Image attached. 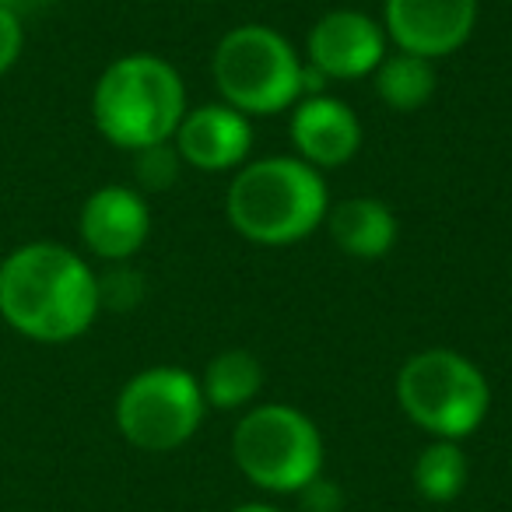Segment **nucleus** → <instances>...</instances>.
Masks as SVG:
<instances>
[{
	"mask_svg": "<svg viewBox=\"0 0 512 512\" xmlns=\"http://www.w3.org/2000/svg\"><path fill=\"white\" fill-rule=\"evenodd\" d=\"M99 313V274L64 242H25L0 260V320L25 341L71 344Z\"/></svg>",
	"mask_w": 512,
	"mask_h": 512,
	"instance_id": "1",
	"label": "nucleus"
},
{
	"mask_svg": "<svg viewBox=\"0 0 512 512\" xmlns=\"http://www.w3.org/2000/svg\"><path fill=\"white\" fill-rule=\"evenodd\" d=\"M330 186L299 155H267L239 165L225 190V218L253 246H295L323 228Z\"/></svg>",
	"mask_w": 512,
	"mask_h": 512,
	"instance_id": "2",
	"label": "nucleus"
},
{
	"mask_svg": "<svg viewBox=\"0 0 512 512\" xmlns=\"http://www.w3.org/2000/svg\"><path fill=\"white\" fill-rule=\"evenodd\" d=\"M186 109V81L158 53H127L99 74L92 88L95 130L120 151H141L176 137Z\"/></svg>",
	"mask_w": 512,
	"mask_h": 512,
	"instance_id": "3",
	"label": "nucleus"
},
{
	"mask_svg": "<svg viewBox=\"0 0 512 512\" xmlns=\"http://www.w3.org/2000/svg\"><path fill=\"white\" fill-rule=\"evenodd\" d=\"M400 411L432 439L463 442L488 421L491 383L481 365L453 348L414 351L397 372Z\"/></svg>",
	"mask_w": 512,
	"mask_h": 512,
	"instance_id": "4",
	"label": "nucleus"
},
{
	"mask_svg": "<svg viewBox=\"0 0 512 512\" xmlns=\"http://www.w3.org/2000/svg\"><path fill=\"white\" fill-rule=\"evenodd\" d=\"M302 53L274 25L246 22L218 39L211 57V78L221 102L239 113L278 116L302 99Z\"/></svg>",
	"mask_w": 512,
	"mask_h": 512,
	"instance_id": "5",
	"label": "nucleus"
},
{
	"mask_svg": "<svg viewBox=\"0 0 512 512\" xmlns=\"http://www.w3.org/2000/svg\"><path fill=\"white\" fill-rule=\"evenodd\" d=\"M323 460L320 425L292 404H253L232 428V463L267 495H299L323 474Z\"/></svg>",
	"mask_w": 512,
	"mask_h": 512,
	"instance_id": "6",
	"label": "nucleus"
},
{
	"mask_svg": "<svg viewBox=\"0 0 512 512\" xmlns=\"http://www.w3.org/2000/svg\"><path fill=\"white\" fill-rule=\"evenodd\" d=\"M207 400L200 379L179 365H151L116 393V432L141 453H172L200 432Z\"/></svg>",
	"mask_w": 512,
	"mask_h": 512,
	"instance_id": "7",
	"label": "nucleus"
},
{
	"mask_svg": "<svg viewBox=\"0 0 512 512\" xmlns=\"http://www.w3.org/2000/svg\"><path fill=\"white\" fill-rule=\"evenodd\" d=\"M390 53L383 22L355 8H334L313 22L306 36V64L327 81H362Z\"/></svg>",
	"mask_w": 512,
	"mask_h": 512,
	"instance_id": "8",
	"label": "nucleus"
},
{
	"mask_svg": "<svg viewBox=\"0 0 512 512\" xmlns=\"http://www.w3.org/2000/svg\"><path fill=\"white\" fill-rule=\"evenodd\" d=\"M383 29L397 50L435 64L470 43L477 0H383Z\"/></svg>",
	"mask_w": 512,
	"mask_h": 512,
	"instance_id": "9",
	"label": "nucleus"
},
{
	"mask_svg": "<svg viewBox=\"0 0 512 512\" xmlns=\"http://www.w3.org/2000/svg\"><path fill=\"white\" fill-rule=\"evenodd\" d=\"M78 235L81 246L102 264H130L151 239L148 197L137 186H99L81 204Z\"/></svg>",
	"mask_w": 512,
	"mask_h": 512,
	"instance_id": "10",
	"label": "nucleus"
},
{
	"mask_svg": "<svg viewBox=\"0 0 512 512\" xmlns=\"http://www.w3.org/2000/svg\"><path fill=\"white\" fill-rule=\"evenodd\" d=\"M172 144L190 169L235 172L249 162V151H253V120L221 99L193 106L176 127Z\"/></svg>",
	"mask_w": 512,
	"mask_h": 512,
	"instance_id": "11",
	"label": "nucleus"
},
{
	"mask_svg": "<svg viewBox=\"0 0 512 512\" xmlns=\"http://www.w3.org/2000/svg\"><path fill=\"white\" fill-rule=\"evenodd\" d=\"M288 137L295 144V155L313 169L330 172L348 165L362 151V120L358 113L337 95H306L292 106Z\"/></svg>",
	"mask_w": 512,
	"mask_h": 512,
	"instance_id": "12",
	"label": "nucleus"
},
{
	"mask_svg": "<svg viewBox=\"0 0 512 512\" xmlns=\"http://www.w3.org/2000/svg\"><path fill=\"white\" fill-rule=\"evenodd\" d=\"M323 228L344 256L362 260V264L390 256L400 239L397 214L379 197H348L341 204H330Z\"/></svg>",
	"mask_w": 512,
	"mask_h": 512,
	"instance_id": "13",
	"label": "nucleus"
},
{
	"mask_svg": "<svg viewBox=\"0 0 512 512\" xmlns=\"http://www.w3.org/2000/svg\"><path fill=\"white\" fill-rule=\"evenodd\" d=\"M200 393L214 411H249L260 404L267 372L249 348H225L200 372Z\"/></svg>",
	"mask_w": 512,
	"mask_h": 512,
	"instance_id": "14",
	"label": "nucleus"
},
{
	"mask_svg": "<svg viewBox=\"0 0 512 512\" xmlns=\"http://www.w3.org/2000/svg\"><path fill=\"white\" fill-rule=\"evenodd\" d=\"M372 85H376V95L386 109H393V113H418V109H425L432 102L439 74H435L432 60L393 50L376 67Z\"/></svg>",
	"mask_w": 512,
	"mask_h": 512,
	"instance_id": "15",
	"label": "nucleus"
},
{
	"mask_svg": "<svg viewBox=\"0 0 512 512\" xmlns=\"http://www.w3.org/2000/svg\"><path fill=\"white\" fill-rule=\"evenodd\" d=\"M411 481L421 502H428V505L456 502L470 481V463H467L463 446L449 439H432L418 453V460H414Z\"/></svg>",
	"mask_w": 512,
	"mask_h": 512,
	"instance_id": "16",
	"label": "nucleus"
},
{
	"mask_svg": "<svg viewBox=\"0 0 512 512\" xmlns=\"http://www.w3.org/2000/svg\"><path fill=\"white\" fill-rule=\"evenodd\" d=\"M134 169H137V183H141V193H155V190H169L179 179V169H183V158H179L176 144H151V148L134 151Z\"/></svg>",
	"mask_w": 512,
	"mask_h": 512,
	"instance_id": "17",
	"label": "nucleus"
},
{
	"mask_svg": "<svg viewBox=\"0 0 512 512\" xmlns=\"http://www.w3.org/2000/svg\"><path fill=\"white\" fill-rule=\"evenodd\" d=\"M102 309H134L144 299V278L127 264H109L106 274H99Z\"/></svg>",
	"mask_w": 512,
	"mask_h": 512,
	"instance_id": "18",
	"label": "nucleus"
},
{
	"mask_svg": "<svg viewBox=\"0 0 512 512\" xmlns=\"http://www.w3.org/2000/svg\"><path fill=\"white\" fill-rule=\"evenodd\" d=\"M25 53V22L18 11L0 8V78L22 60Z\"/></svg>",
	"mask_w": 512,
	"mask_h": 512,
	"instance_id": "19",
	"label": "nucleus"
},
{
	"mask_svg": "<svg viewBox=\"0 0 512 512\" xmlns=\"http://www.w3.org/2000/svg\"><path fill=\"white\" fill-rule=\"evenodd\" d=\"M302 505H306V512H337L341 509V488H337L334 481H327V477H316V481H309L306 488L299 491Z\"/></svg>",
	"mask_w": 512,
	"mask_h": 512,
	"instance_id": "20",
	"label": "nucleus"
},
{
	"mask_svg": "<svg viewBox=\"0 0 512 512\" xmlns=\"http://www.w3.org/2000/svg\"><path fill=\"white\" fill-rule=\"evenodd\" d=\"M228 512H285V509H278V505H271V502H242Z\"/></svg>",
	"mask_w": 512,
	"mask_h": 512,
	"instance_id": "21",
	"label": "nucleus"
}]
</instances>
